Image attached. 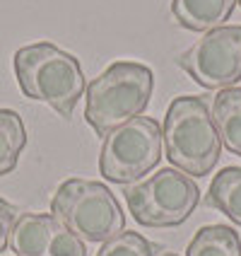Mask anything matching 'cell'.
I'll return each mask as SVG.
<instances>
[{
  "mask_svg": "<svg viewBox=\"0 0 241 256\" xmlns=\"http://www.w3.org/2000/svg\"><path fill=\"white\" fill-rule=\"evenodd\" d=\"M12 66L24 97L48 104L63 118L75 114V106L87 90L77 56L51 42H36L17 48Z\"/></svg>",
  "mask_w": 241,
  "mask_h": 256,
  "instance_id": "obj_1",
  "label": "cell"
},
{
  "mask_svg": "<svg viewBox=\"0 0 241 256\" xmlns=\"http://www.w3.org/2000/svg\"><path fill=\"white\" fill-rule=\"evenodd\" d=\"M152 68L135 60H116L87 85L85 121L97 136L106 138L114 128L142 116L152 100Z\"/></svg>",
  "mask_w": 241,
  "mask_h": 256,
  "instance_id": "obj_2",
  "label": "cell"
},
{
  "mask_svg": "<svg viewBox=\"0 0 241 256\" xmlns=\"http://www.w3.org/2000/svg\"><path fill=\"white\" fill-rule=\"evenodd\" d=\"M167 160L188 176H205L215 170L222 155V140L205 100L184 94L167 109L164 128Z\"/></svg>",
  "mask_w": 241,
  "mask_h": 256,
  "instance_id": "obj_3",
  "label": "cell"
},
{
  "mask_svg": "<svg viewBox=\"0 0 241 256\" xmlns=\"http://www.w3.org/2000/svg\"><path fill=\"white\" fill-rule=\"evenodd\" d=\"M51 215L82 242H109L126 232V215L114 191L101 182L72 176L51 198Z\"/></svg>",
  "mask_w": 241,
  "mask_h": 256,
  "instance_id": "obj_4",
  "label": "cell"
},
{
  "mask_svg": "<svg viewBox=\"0 0 241 256\" xmlns=\"http://www.w3.org/2000/svg\"><path fill=\"white\" fill-rule=\"evenodd\" d=\"M128 210L142 228H176L184 225L200 203V188L184 172L164 167L126 191Z\"/></svg>",
  "mask_w": 241,
  "mask_h": 256,
  "instance_id": "obj_5",
  "label": "cell"
},
{
  "mask_svg": "<svg viewBox=\"0 0 241 256\" xmlns=\"http://www.w3.org/2000/svg\"><path fill=\"white\" fill-rule=\"evenodd\" d=\"M162 150L164 138L159 121L152 116H135L104 138L99 172L111 184H135L159 164Z\"/></svg>",
  "mask_w": 241,
  "mask_h": 256,
  "instance_id": "obj_6",
  "label": "cell"
},
{
  "mask_svg": "<svg viewBox=\"0 0 241 256\" xmlns=\"http://www.w3.org/2000/svg\"><path fill=\"white\" fill-rule=\"evenodd\" d=\"M184 68L205 90H227L241 80V24L208 32L179 56Z\"/></svg>",
  "mask_w": 241,
  "mask_h": 256,
  "instance_id": "obj_7",
  "label": "cell"
},
{
  "mask_svg": "<svg viewBox=\"0 0 241 256\" xmlns=\"http://www.w3.org/2000/svg\"><path fill=\"white\" fill-rule=\"evenodd\" d=\"M10 246L17 256H87V244L48 213L19 215Z\"/></svg>",
  "mask_w": 241,
  "mask_h": 256,
  "instance_id": "obj_8",
  "label": "cell"
},
{
  "mask_svg": "<svg viewBox=\"0 0 241 256\" xmlns=\"http://www.w3.org/2000/svg\"><path fill=\"white\" fill-rule=\"evenodd\" d=\"M239 0H171V14L188 32H213L225 27Z\"/></svg>",
  "mask_w": 241,
  "mask_h": 256,
  "instance_id": "obj_9",
  "label": "cell"
},
{
  "mask_svg": "<svg viewBox=\"0 0 241 256\" xmlns=\"http://www.w3.org/2000/svg\"><path fill=\"white\" fill-rule=\"evenodd\" d=\"M213 121L220 140L232 155L241 157V87L220 90L213 100Z\"/></svg>",
  "mask_w": 241,
  "mask_h": 256,
  "instance_id": "obj_10",
  "label": "cell"
},
{
  "mask_svg": "<svg viewBox=\"0 0 241 256\" xmlns=\"http://www.w3.org/2000/svg\"><path fill=\"white\" fill-rule=\"evenodd\" d=\"M205 206L225 213L232 222L241 225V167H225L215 174L205 194Z\"/></svg>",
  "mask_w": 241,
  "mask_h": 256,
  "instance_id": "obj_11",
  "label": "cell"
},
{
  "mask_svg": "<svg viewBox=\"0 0 241 256\" xmlns=\"http://www.w3.org/2000/svg\"><path fill=\"white\" fill-rule=\"evenodd\" d=\"M186 256H241V237L229 225H205L191 240Z\"/></svg>",
  "mask_w": 241,
  "mask_h": 256,
  "instance_id": "obj_12",
  "label": "cell"
},
{
  "mask_svg": "<svg viewBox=\"0 0 241 256\" xmlns=\"http://www.w3.org/2000/svg\"><path fill=\"white\" fill-rule=\"evenodd\" d=\"M27 145V128L22 116L12 109H0V176L17 167V160Z\"/></svg>",
  "mask_w": 241,
  "mask_h": 256,
  "instance_id": "obj_13",
  "label": "cell"
},
{
  "mask_svg": "<svg viewBox=\"0 0 241 256\" xmlns=\"http://www.w3.org/2000/svg\"><path fill=\"white\" fill-rule=\"evenodd\" d=\"M157 246L147 242L140 232H121L118 237L101 244L97 256H155Z\"/></svg>",
  "mask_w": 241,
  "mask_h": 256,
  "instance_id": "obj_14",
  "label": "cell"
},
{
  "mask_svg": "<svg viewBox=\"0 0 241 256\" xmlns=\"http://www.w3.org/2000/svg\"><path fill=\"white\" fill-rule=\"evenodd\" d=\"M17 218H19V210L14 208L12 203L0 198V254L10 246V237H12Z\"/></svg>",
  "mask_w": 241,
  "mask_h": 256,
  "instance_id": "obj_15",
  "label": "cell"
},
{
  "mask_svg": "<svg viewBox=\"0 0 241 256\" xmlns=\"http://www.w3.org/2000/svg\"><path fill=\"white\" fill-rule=\"evenodd\" d=\"M155 256H179V254H174V252H157Z\"/></svg>",
  "mask_w": 241,
  "mask_h": 256,
  "instance_id": "obj_16",
  "label": "cell"
},
{
  "mask_svg": "<svg viewBox=\"0 0 241 256\" xmlns=\"http://www.w3.org/2000/svg\"><path fill=\"white\" fill-rule=\"evenodd\" d=\"M239 5H241V0H239Z\"/></svg>",
  "mask_w": 241,
  "mask_h": 256,
  "instance_id": "obj_17",
  "label": "cell"
}]
</instances>
